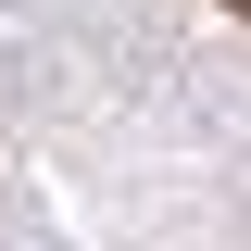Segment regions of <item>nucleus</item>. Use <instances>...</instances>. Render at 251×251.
<instances>
[{
  "label": "nucleus",
  "mask_w": 251,
  "mask_h": 251,
  "mask_svg": "<svg viewBox=\"0 0 251 251\" xmlns=\"http://www.w3.org/2000/svg\"><path fill=\"white\" fill-rule=\"evenodd\" d=\"M226 13H251V0H226Z\"/></svg>",
  "instance_id": "obj_1"
}]
</instances>
